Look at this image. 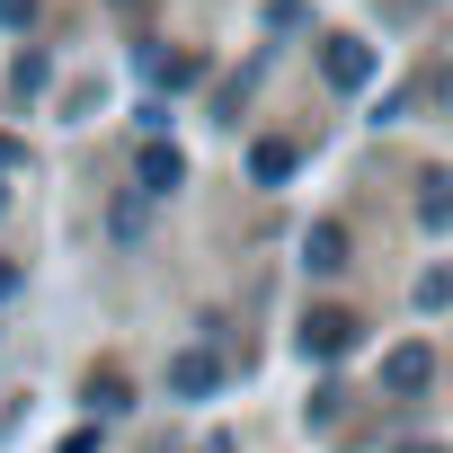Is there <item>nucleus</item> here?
I'll use <instances>...</instances> for the list:
<instances>
[{"mask_svg": "<svg viewBox=\"0 0 453 453\" xmlns=\"http://www.w3.org/2000/svg\"><path fill=\"white\" fill-rule=\"evenodd\" d=\"M426 196H418V213H426V232H444L453 222V178H418Z\"/></svg>", "mask_w": 453, "mask_h": 453, "instance_id": "8", "label": "nucleus"}, {"mask_svg": "<svg viewBox=\"0 0 453 453\" xmlns=\"http://www.w3.org/2000/svg\"><path fill=\"white\" fill-rule=\"evenodd\" d=\"M400 453H435V444H400Z\"/></svg>", "mask_w": 453, "mask_h": 453, "instance_id": "12", "label": "nucleus"}, {"mask_svg": "<svg viewBox=\"0 0 453 453\" xmlns=\"http://www.w3.org/2000/svg\"><path fill=\"white\" fill-rule=\"evenodd\" d=\"M0 169H27V142L19 134H0Z\"/></svg>", "mask_w": 453, "mask_h": 453, "instance_id": "10", "label": "nucleus"}, {"mask_svg": "<svg viewBox=\"0 0 453 453\" xmlns=\"http://www.w3.org/2000/svg\"><path fill=\"white\" fill-rule=\"evenodd\" d=\"M320 72H329V81L356 98V89H373V45H356V36H329V45H320Z\"/></svg>", "mask_w": 453, "mask_h": 453, "instance_id": "1", "label": "nucleus"}, {"mask_svg": "<svg viewBox=\"0 0 453 453\" xmlns=\"http://www.w3.org/2000/svg\"><path fill=\"white\" fill-rule=\"evenodd\" d=\"M382 382H391V391H426V382H435V356H426V347H400V356L382 365Z\"/></svg>", "mask_w": 453, "mask_h": 453, "instance_id": "7", "label": "nucleus"}, {"mask_svg": "<svg viewBox=\"0 0 453 453\" xmlns=\"http://www.w3.org/2000/svg\"><path fill=\"white\" fill-rule=\"evenodd\" d=\"M213 382H222V365H213V356H196V347H187V356L169 365V391H178V400H204Z\"/></svg>", "mask_w": 453, "mask_h": 453, "instance_id": "6", "label": "nucleus"}, {"mask_svg": "<svg viewBox=\"0 0 453 453\" xmlns=\"http://www.w3.org/2000/svg\"><path fill=\"white\" fill-rule=\"evenodd\" d=\"M10 285H19V276H10V267H0V294H10Z\"/></svg>", "mask_w": 453, "mask_h": 453, "instance_id": "11", "label": "nucleus"}, {"mask_svg": "<svg viewBox=\"0 0 453 453\" xmlns=\"http://www.w3.org/2000/svg\"><path fill=\"white\" fill-rule=\"evenodd\" d=\"M303 267L311 276H338L347 267V232H338V222H311V232H303Z\"/></svg>", "mask_w": 453, "mask_h": 453, "instance_id": "4", "label": "nucleus"}, {"mask_svg": "<svg viewBox=\"0 0 453 453\" xmlns=\"http://www.w3.org/2000/svg\"><path fill=\"white\" fill-rule=\"evenodd\" d=\"M134 178H142V196H178V187H187V160L151 134V142H142V160H134Z\"/></svg>", "mask_w": 453, "mask_h": 453, "instance_id": "2", "label": "nucleus"}, {"mask_svg": "<svg viewBox=\"0 0 453 453\" xmlns=\"http://www.w3.org/2000/svg\"><path fill=\"white\" fill-rule=\"evenodd\" d=\"M0 204H10V187H0Z\"/></svg>", "mask_w": 453, "mask_h": 453, "instance_id": "13", "label": "nucleus"}, {"mask_svg": "<svg viewBox=\"0 0 453 453\" xmlns=\"http://www.w3.org/2000/svg\"><path fill=\"white\" fill-rule=\"evenodd\" d=\"M303 347H311V356H347V347H356V311H329V303H320V311L303 320Z\"/></svg>", "mask_w": 453, "mask_h": 453, "instance_id": "3", "label": "nucleus"}, {"mask_svg": "<svg viewBox=\"0 0 453 453\" xmlns=\"http://www.w3.org/2000/svg\"><path fill=\"white\" fill-rule=\"evenodd\" d=\"M36 19V0H0V27H27Z\"/></svg>", "mask_w": 453, "mask_h": 453, "instance_id": "9", "label": "nucleus"}, {"mask_svg": "<svg viewBox=\"0 0 453 453\" xmlns=\"http://www.w3.org/2000/svg\"><path fill=\"white\" fill-rule=\"evenodd\" d=\"M294 160H303V151H294L285 134H267V142H250V178H258V187H276V178H294Z\"/></svg>", "mask_w": 453, "mask_h": 453, "instance_id": "5", "label": "nucleus"}]
</instances>
